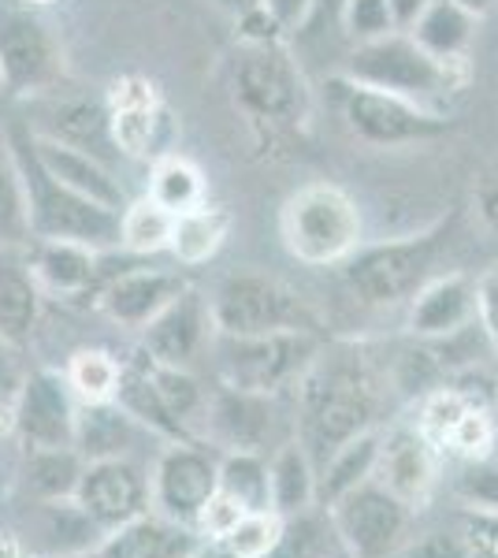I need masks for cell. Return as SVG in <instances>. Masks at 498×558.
Wrapping results in <instances>:
<instances>
[{
	"label": "cell",
	"instance_id": "obj_51",
	"mask_svg": "<svg viewBox=\"0 0 498 558\" xmlns=\"http://www.w3.org/2000/svg\"><path fill=\"white\" fill-rule=\"evenodd\" d=\"M23 558H41V555H38V551H31V547H26V555H23Z\"/></svg>",
	"mask_w": 498,
	"mask_h": 558
},
{
	"label": "cell",
	"instance_id": "obj_9",
	"mask_svg": "<svg viewBox=\"0 0 498 558\" xmlns=\"http://www.w3.org/2000/svg\"><path fill=\"white\" fill-rule=\"evenodd\" d=\"M339 108H342L347 128L357 134L365 146H376V149L424 146V142H436L454 128L436 108H424L410 101V97L387 94V89L350 83V78H342V75H339Z\"/></svg>",
	"mask_w": 498,
	"mask_h": 558
},
{
	"label": "cell",
	"instance_id": "obj_32",
	"mask_svg": "<svg viewBox=\"0 0 498 558\" xmlns=\"http://www.w3.org/2000/svg\"><path fill=\"white\" fill-rule=\"evenodd\" d=\"M160 209L171 216H183L197 205H205V175L186 157H160L149 175V194Z\"/></svg>",
	"mask_w": 498,
	"mask_h": 558
},
{
	"label": "cell",
	"instance_id": "obj_38",
	"mask_svg": "<svg viewBox=\"0 0 498 558\" xmlns=\"http://www.w3.org/2000/svg\"><path fill=\"white\" fill-rule=\"evenodd\" d=\"M342 26L353 41H376V38H387L394 34V15H391V4L387 0H342Z\"/></svg>",
	"mask_w": 498,
	"mask_h": 558
},
{
	"label": "cell",
	"instance_id": "obj_6",
	"mask_svg": "<svg viewBox=\"0 0 498 558\" xmlns=\"http://www.w3.org/2000/svg\"><path fill=\"white\" fill-rule=\"evenodd\" d=\"M220 387L250 395H276L294 387L320 354L316 331H268V336H212Z\"/></svg>",
	"mask_w": 498,
	"mask_h": 558
},
{
	"label": "cell",
	"instance_id": "obj_7",
	"mask_svg": "<svg viewBox=\"0 0 498 558\" xmlns=\"http://www.w3.org/2000/svg\"><path fill=\"white\" fill-rule=\"evenodd\" d=\"M212 328L220 336H268V331H316V317L302 294L283 279L265 272H231L216 283L212 299Z\"/></svg>",
	"mask_w": 498,
	"mask_h": 558
},
{
	"label": "cell",
	"instance_id": "obj_22",
	"mask_svg": "<svg viewBox=\"0 0 498 558\" xmlns=\"http://www.w3.org/2000/svg\"><path fill=\"white\" fill-rule=\"evenodd\" d=\"M34 153H38L41 168L57 179V183L71 186L75 194H83L112 213L126 209V191H123L120 175L112 172V165L89 157L83 149L60 146V142H52V138H38V134H34Z\"/></svg>",
	"mask_w": 498,
	"mask_h": 558
},
{
	"label": "cell",
	"instance_id": "obj_24",
	"mask_svg": "<svg viewBox=\"0 0 498 558\" xmlns=\"http://www.w3.org/2000/svg\"><path fill=\"white\" fill-rule=\"evenodd\" d=\"M108 120H112V142L120 157H149L153 142L160 128V101L157 89L146 78H120L112 86V101H108Z\"/></svg>",
	"mask_w": 498,
	"mask_h": 558
},
{
	"label": "cell",
	"instance_id": "obj_12",
	"mask_svg": "<svg viewBox=\"0 0 498 558\" xmlns=\"http://www.w3.org/2000/svg\"><path fill=\"white\" fill-rule=\"evenodd\" d=\"M75 413L78 399L60 373H31L15 395L12 428L20 432L26 451L75 447Z\"/></svg>",
	"mask_w": 498,
	"mask_h": 558
},
{
	"label": "cell",
	"instance_id": "obj_53",
	"mask_svg": "<svg viewBox=\"0 0 498 558\" xmlns=\"http://www.w3.org/2000/svg\"><path fill=\"white\" fill-rule=\"evenodd\" d=\"M38 4H45V0H38Z\"/></svg>",
	"mask_w": 498,
	"mask_h": 558
},
{
	"label": "cell",
	"instance_id": "obj_37",
	"mask_svg": "<svg viewBox=\"0 0 498 558\" xmlns=\"http://www.w3.org/2000/svg\"><path fill=\"white\" fill-rule=\"evenodd\" d=\"M279 533H283V518L271 514V510H253L220 539L234 558H268L276 547Z\"/></svg>",
	"mask_w": 498,
	"mask_h": 558
},
{
	"label": "cell",
	"instance_id": "obj_35",
	"mask_svg": "<svg viewBox=\"0 0 498 558\" xmlns=\"http://www.w3.org/2000/svg\"><path fill=\"white\" fill-rule=\"evenodd\" d=\"M26 239H31V216H26L23 175L8 131H0V246H23Z\"/></svg>",
	"mask_w": 498,
	"mask_h": 558
},
{
	"label": "cell",
	"instance_id": "obj_39",
	"mask_svg": "<svg viewBox=\"0 0 498 558\" xmlns=\"http://www.w3.org/2000/svg\"><path fill=\"white\" fill-rule=\"evenodd\" d=\"M458 495L469 502V510L479 514H498V465L495 462H473L458 476Z\"/></svg>",
	"mask_w": 498,
	"mask_h": 558
},
{
	"label": "cell",
	"instance_id": "obj_52",
	"mask_svg": "<svg viewBox=\"0 0 498 558\" xmlns=\"http://www.w3.org/2000/svg\"><path fill=\"white\" fill-rule=\"evenodd\" d=\"M316 4H328V0H316ZM335 4H339V8H342V0H335Z\"/></svg>",
	"mask_w": 498,
	"mask_h": 558
},
{
	"label": "cell",
	"instance_id": "obj_34",
	"mask_svg": "<svg viewBox=\"0 0 498 558\" xmlns=\"http://www.w3.org/2000/svg\"><path fill=\"white\" fill-rule=\"evenodd\" d=\"M220 488L231 499L242 502V510H271V484H268V462L265 454L253 451H228L220 458Z\"/></svg>",
	"mask_w": 498,
	"mask_h": 558
},
{
	"label": "cell",
	"instance_id": "obj_48",
	"mask_svg": "<svg viewBox=\"0 0 498 558\" xmlns=\"http://www.w3.org/2000/svg\"><path fill=\"white\" fill-rule=\"evenodd\" d=\"M454 4H461V8H465V12H473L476 20H479V15L491 12V8L498 4V0H454Z\"/></svg>",
	"mask_w": 498,
	"mask_h": 558
},
{
	"label": "cell",
	"instance_id": "obj_15",
	"mask_svg": "<svg viewBox=\"0 0 498 558\" xmlns=\"http://www.w3.org/2000/svg\"><path fill=\"white\" fill-rule=\"evenodd\" d=\"M212 336L216 328L212 313H208V299L194 287H186L160 317H153L142 328V350L160 365L186 368L194 357H202L205 347H212Z\"/></svg>",
	"mask_w": 498,
	"mask_h": 558
},
{
	"label": "cell",
	"instance_id": "obj_17",
	"mask_svg": "<svg viewBox=\"0 0 498 558\" xmlns=\"http://www.w3.org/2000/svg\"><path fill=\"white\" fill-rule=\"evenodd\" d=\"M186 276L171 268H131V272L112 276L101 287V313L120 328L142 331L153 317L168 310L179 294L186 291Z\"/></svg>",
	"mask_w": 498,
	"mask_h": 558
},
{
	"label": "cell",
	"instance_id": "obj_18",
	"mask_svg": "<svg viewBox=\"0 0 498 558\" xmlns=\"http://www.w3.org/2000/svg\"><path fill=\"white\" fill-rule=\"evenodd\" d=\"M476 320V279L465 272H439L410 299V331L436 343Z\"/></svg>",
	"mask_w": 498,
	"mask_h": 558
},
{
	"label": "cell",
	"instance_id": "obj_19",
	"mask_svg": "<svg viewBox=\"0 0 498 558\" xmlns=\"http://www.w3.org/2000/svg\"><path fill=\"white\" fill-rule=\"evenodd\" d=\"M205 432L228 451H253L260 454L265 444L276 432V417H271V395H250L234 391V387H220L208 395Z\"/></svg>",
	"mask_w": 498,
	"mask_h": 558
},
{
	"label": "cell",
	"instance_id": "obj_11",
	"mask_svg": "<svg viewBox=\"0 0 498 558\" xmlns=\"http://www.w3.org/2000/svg\"><path fill=\"white\" fill-rule=\"evenodd\" d=\"M216 488H220V458H212L194 439H179V444L165 447L149 473L153 510L190 529Z\"/></svg>",
	"mask_w": 498,
	"mask_h": 558
},
{
	"label": "cell",
	"instance_id": "obj_8",
	"mask_svg": "<svg viewBox=\"0 0 498 558\" xmlns=\"http://www.w3.org/2000/svg\"><path fill=\"white\" fill-rule=\"evenodd\" d=\"M234 101L253 123L265 128H297L309 120V86L279 41H257L239 52Z\"/></svg>",
	"mask_w": 498,
	"mask_h": 558
},
{
	"label": "cell",
	"instance_id": "obj_5",
	"mask_svg": "<svg viewBox=\"0 0 498 558\" xmlns=\"http://www.w3.org/2000/svg\"><path fill=\"white\" fill-rule=\"evenodd\" d=\"M279 231L302 265L328 268L339 260H350L353 250L365 239L357 202L335 183H309L287 197L279 213Z\"/></svg>",
	"mask_w": 498,
	"mask_h": 558
},
{
	"label": "cell",
	"instance_id": "obj_28",
	"mask_svg": "<svg viewBox=\"0 0 498 558\" xmlns=\"http://www.w3.org/2000/svg\"><path fill=\"white\" fill-rule=\"evenodd\" d=\"M476 15L454 0H432L405 34L436 60H469V49L476 41Z\"/></svg>",
	"mask_w": 498,
	"mask_h": 558
},
{
	"label": "cell",
	"instance_id": "obj_45",
	"mask_svg": "<svg viewBox=\"0 0 498 558\" xmlns=\"http://www.w3.org/2000/svg\"><path fill=\"white\" fill-rule=\"evenodd\" d=\"M387 4H391V15H394L398 31H410V26L421 20V12L432 4V0H387Z\"/></svg>",
	"mask_w": 498,
	"mask_h": 558
},
{
	"label": "cell",
	"instance_id": "obj_33",
	"mask_svg": "<svg viewBox=\"0 0 498 558\" xmlns=\"http://www.w3.org/2000/svg\"><path fill=\"white\" fill-rule=\"evenodd\" d=\"M171 231H175V216L160 209L153 197L126 202L120 213V246L134 257H149L171 246Z\"/></svg>",
	"mask_w": 498,
	"mask_h": 558
},
{
	"label": "cell",
	"instance_id": "obj_27",
	"mask_svg": "<svg viewBox=\"0 0 498 558\" xmlns=\"http://www.w3.org/2000/svg\"><path fill=\"white\" fill-rule=\"evenodd\" d=\"M38 242V250L31 254L34 276H38L41 291L63 294V299H75V294L97 287V250L78 246V242Z\"/></svg>",
	"mask_w": 498,
	"mask_h": 558
},
{
	"label": "cell",
	"instance_id": "obj_31",
	"mask_svg": "<svg viewBox=\"0 0 498 558\" xmlns=\"http://www.w3.org/2000/svg\"><path fill=\"white\" fill-rule=\"evenodd\" d=\"M231 228V216L212 205H197L183 216H175V231H171V254L179 265H205L208 257H216V250L223 246Z\"/></svg>",
	"mask_w": 498,
	"mask_h": 558
},
{
	"label": "cell",
	"instance_id": "obj_43",
	"mask_svg": "<svg viewBox=\"0 0 498 558\" xmlns=\"http://www.w3.org/2000/svg\"><path fill=\"white\" fill-rule=\"evenodd\" d=\"M260 8L276 20L279 31H297L305 20L313 15V8H316V0H260Z\"/></svg>",
	"mask_w": 498,
	"mask_h": 558
},
{
	"label": "cell",
	"instance_id": "obj_29",
	"mask_svg": "<svg viewBox=\"0 0 498 558\" xmlns=\"http://www.w3.org/2000/svg\"><path fill=\"white\" fill-rule=\"evenodd\" d=\"M268 484H271V514L294 518L302 510L316 507V465L297 439L276 447V454L268 458Z\"/></svg>",
	"mask_w": 498,
	"mask_h": 558
},
{
	"label": "cell",
	"instance_id": "obj_14",
	"mask_svg": "<svg viewBox=\"0 0 498 558\" xmlns=\"http://www.w3.org/2000/svg\"><path fill=\"white\" fill-rule=\"evenodd\" d=\"M0 78L12 94H41L60 78V49L41 20L26 12L0 15Z\"/></svg>",
	"mask_w": 498,
	"mask_h": 558
},
{
	"label": "cell",
	"instance_id": "obj_50",
	"mask_svg": "<svg viewBox=\"0 0 498 558\" xmlns=\"http://www.w3.org/2000/svg\"><path fill=\"white\" fill-rule=\"evenodd\" d=\"M63 558H97L94 551H86V555H63Z\"/></svg>",
	"mask_w": 498,
	"mask_h": 558
},
{
	"label": "cell",
	"instance_id": "obj_26",
	"mask_svg": "<svg viewBox=\"0 0 498 558\" xmlns=\"http://www.w3.org/2000/svg\"><path fill=\"white\" fill-rule=\"evenodd\" d=\"M379 447H384V432L379 428H368V432H361V436H353L350 444H342L339 451L316 470V507L328 510L331 502H339L347 492L373 481Z\"/></svg>",
	"mask_w": 498,
	"mask_h": 558
},
{
	"label": "cell",
	"instance_id": "obj_47",
	"mask_svg": "<svg viewBox=\"0 0 498 558\" xmlns=\"http://www.w3.org/2000/svg\"><path fill=\"white\" fill-rule=\"evenodd\" d=\"M26 544L15 533H0V558H23Z\"/></svg>",
	"mask_w": 498,
	"mask_h": 558
},
{
	"label": "cell",
	"instance_id": "obj_41",
	"mask_svg": "<svg viewBox=\"0 0 498 558\" xmlns=\"http://www.w3.org/2000/svg\"><path fill=\"white\" fill-rule=\"evenodd\" d=\"M476 324L487 336V347H491L498 362V265H491L476 279Z\"/></svg>",
	"mask_w": 498,
	"mask_h": 558
},
{
	"label": "cell",
	"instance_id": "obj_4",
	"mask_svg": "<svg viewBox=\"0 0 498 558\" xmlns=\"http://www.w3.org/2000/svg\"><path fill=\"white\" fill-rule=\"evenodd\" d=\"M342 78L432 108L442 97L461 94V86L469 83V68L465 60H436L405 31H394L387 38L361 41L342 64Z\"/></svg>",
	"mask_w": 498,
	"mask_h": 558
},
{
	"label": "cell",
	"instance_id": "obj_40",
	"mask_svg": "<svg viewBox=\"0 0 498 558\" xmlns=\"http://www.w3.org/2000/svg\"><path fill=\"white\" fill-rule=\"evenodd\" d=\"M242 518H246L242 502H239V499H231V495L223 492V488H216V492H212V499H208L205 507L197 510L194 533H197V536H205V539H212V544H220V539L228 536Z\"/></svg>",
	"mask_w": 498,
	"mask_h": 558
},
{
	"label": "cell",
	"instance_id": "obj_2",
	"mask_svg": "<svg viewBox=\"0 0 498 558\" xmlns=\"http://www.w3.org/2000/svg\"><path fill=\"white\" fill-rule=\"evenodd\" d=\"M8 142H12L15 165H20V175H23L31 239L78 242V246H89V250L120 246V213L89 202V197L75 194L71 186L57 183V179L45 172L38 153H34V134L26 123H15V128L8 131Z\"/></svg>",
	"mask_w": 498,
	"mask_h": 558
},
{
	"label": "cell",
	"instance_id": "obj_30",
	"mask_svg": "<svg viewBox=\"0 0 498 558\" xmlns=\"http://www.w3.org/2000/svg\"><path fill=\"white\" fill-rule=\"evenodd\" d=\"M83 470H86V458L75 447H38V451H26L23 492L34 502L75 499Z\"/></svg>",
	"mask_w": 498,
	"mask_h": 558
},
{
	"label": "cell",
	"instance_id": "obj_42",
	"mask_svg": "<svg viewBox=\"0 0 498 558\" xmlns=\"http://www.w3.org/2000/svg\"><path fill=\"white\" fill-rule=\"evenodd\" d=\"M473 213L491 235H498V168L484 172L473 186Z\"/></svg>",
	"mask_w": 498,
	"mask_h": 558
},
{
	"label": "cell",
	"instance_id": "obj_21",
	"mask_svg": "<svg viewBox=\"0 0 498 558\" xmlns=\"http://www.w3.org/2000/svg\"><path fill=\"white\" fill-rule=\"evenodd\" d=\"M373 481H379L387 492H394L398 499L410 502V507L416 510V502L428 499L432 484H436V458H432V444L416 428L387 432L384 447H379V462H376Z\"/></svg>",
	"mask_w": 498,
	"mask_h": 558
},
{
	"label": "cell",
	"instance_id": "obj_23",
	"mask_svg": "<svg viewBox=\"0 0 498 558\" xmlns=\"http://www.w3.org/2000/svg\"><path fill=\"white\" fill-rule=\"evenodd\" d=\"M41 324V283L23 246H0V339L23 347Z\"/></svg>",
	"mask_w": 498,
	"mask_h": 558
},
{
	"label": "cell",
	"instance_id": "obj_13",
	"mask_svg": "<svg viewBox=\"0 0 498 558\" xmlns=\"http://www.w3.org/2000/svg\"><path fill=\"white\" fill-rule=\"evenodd\" d=\"M75 502L94 525L108 533V529L153 510L149 476L131 458H97V462H86L83 476H78Z\"/></svg>",
	"mask_w": 498,
	"mask_h": 558
},
{
	"label": "cell",
	"instance_id": "obj_46",
	"mask_svg": "<svg viewBox=\"0 0 498 558\" xmlns=\"http://www.w3.org/2000/svg\"><path fill=\"white\" fill-rule=\"evenodd\" d=\"M216 8H223V12H231V15H250V12H257L260 8V0H212Z\"/></svg>",
	"mask_w": 498,
	"mask_h": 558
},
{
	"label": "cell",
	"instance_id": "obj_3",
	"mask_svg": "<svg viewBox=\"0 0 498 558\" xmlns=\"http://www.w3.org/2000/svg\"><path fill=\"white\" fill-rule=\"evenodd\" d=\"M454 223L458 216H447V220H436L432 228L413 231V235L357 246L347 260L350 294L365 305H376V310L410 302L428 279L439 276V257L447 250Z\"/></svg>",
	"mask_w": 498,
	"mask_h": 558
},
{
	"label": "cell",
	"instance_id": "obj_36",
	"mask_svg": "<svg viewBox=\"0 0 498 558\" xmlns=\"http://www.w3.org/2000/svg\"><path fill=\"white\" fill-rule=\"evenodd\" d=\"M120 376L123 362H116L112 354H105V350H78L68 362L63 380H68L78 402H112L116 391H120Z\"/></svg>",
	"mask_w": 498,
	"mask_h": 558
},
{
	"label": "cell",
	"instance_id": "obj_25",
	"mask_svg": "<svg viewBox=\"0 0 498 558\" xmlns=\"http://www.w3.org/2000/svg\"><path fill=\"white\" fill-rule=\"evenodd\" d=\"M142 432H149L138 417H131L120 402H78L75 413V451L86 462L97 458H131Z\"/></svg>",
	"mask_w": 498,
	"mask_h": 558
},
{
	"label": "cell",
	"instance_id": "obj_49",
	"mask_svg": "<svg viewBox=\"0 0 498 558\" xmlns=\"http://www.w3.org/2000/svg\"><path fill=\"white\" fill-rule=\"evenodd\" d=\"M190 558H234V555H231L223 544H202V547H197V551L190 555Z\"/></svg>",
	"mask_w": 498,
	"mask_h": 558
},
{
	"label": "cell",
	"instance_id": "obj_44",
	"mask_svg": "<svg viewBox=\"0 0 498 558\" xmlns=\"http://www.w3.org/2000/svg\"><path fill=\"white\" fill-rule=\"evenodd\" d=\"M8 347L4 339H0V410H8L12 413V407H15V395H20V376H15V362L8 357Z\"/></svg>",
	"mask_w": 498,
	"mask_h": 558
},
{
	"label": "cell",
	"instance_id": "obj_1",
	"mask_svg": "<svg viewBox=\"0 0 498 558\" xmlns=\"http://www.w3.org/2000/svg\"><path fill=\"white\" fill-rule=\"evenodd\" d=\"M379 384L361 350L316 354V362L297 380V444L320 470L353 436L376 428Z\"/></svg>",
	"mask_w": 498,
	"mask_h": 558
},
{
	"label": "cell",
	"instance_id": "obj_16",
	"mask_svg": "<svg viewBox=\"0 0 498 558\" xmlns=\"http://www.w3.org/2000/svg\"><path fill=\"white\" fill-rule=\"evenodd\" d=\"M38 120L26 123L38 138H52L60 146L83 149L89 157L112 165L120 157L112 142V120H108V105L94 97H49L38 105Z\"/></svg>",
	"mask_w": 498,
	"mask_h": 558
},
{
	"label": "cell",
	"instance_id": "obj_10",
	"mask_svg": "<svg viewBox=\"0 0 498 558\" xmlns=\"http://www.w3.org/2000/svg\"><path fill=\"white\" fill-rule=\"evenodd\" d=\"M328 518L347 558H398L413 539V507L379 481H365L331 502Z\"/></svg>",
	"mask_w": 498,
	"mask_h": 558
},
{
	"label": "cell",
	"instance_id": "obj_20",
	"mask_svg": "<svg viewBox=\"0 0 498 558\" xmlns=\"http://www.w3.org/2000/svg\"><path fill=\"white\" fill-rule=\"evenodd\" d=\"M202 547V536L190 525H179L157 510L108 529L97 544V558H190Z\"/></svg>",
	"mask_w": 498,
	"mask_h": 558
}]
</instances>
